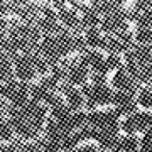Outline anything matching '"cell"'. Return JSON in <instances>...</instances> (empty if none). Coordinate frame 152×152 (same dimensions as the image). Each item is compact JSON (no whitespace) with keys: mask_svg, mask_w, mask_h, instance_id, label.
Wrapping results in <instances>:
<instances>
[{"mask_svg":"<svg viewBox=\"0 0 152 152\" xmlns=\"http://www.w3.org/2000/svg\"><path fill=\"white\" fill-rule=\"evenodd\" d=\"M140 102H142V105H145V107H152V93L144 91L142 96H140Z\"/></svg>","mask_w":152,"mask_h":152,"instance_id":"1","label":"cell"},{"mask_svg":"<svg viewBox=\"0 0 152 152\" xmlns=\"http://www.w3.org/2000/svg\"><path fill=\"white\" fill-rule=\"evenodd\" d=\"M122 147H124L125 152L134 151V147H135V139H125L124 144H122Z\"/></svg>","mask_w":152,"mask_h":152,"instance_id":"2","label":"cell"}]
</instances>
